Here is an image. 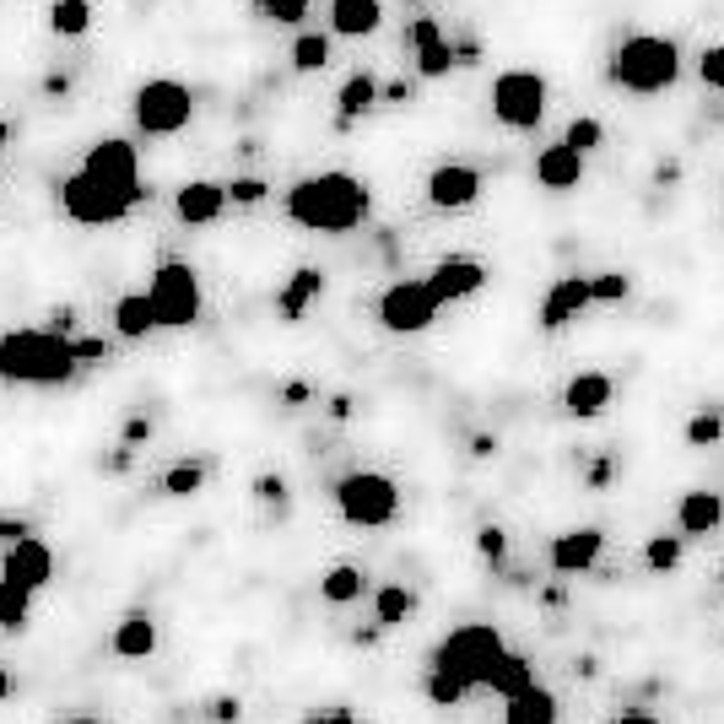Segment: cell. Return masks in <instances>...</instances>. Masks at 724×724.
<instances>
[{
  "label": "cell",
  "mask_w": 724,
  "mask_h": 724,
  "mask_svg": "<svg viewBox=\"0 0 724 724\" xmlns=\"http://www.w3.org/2000/svg\"><path fill=\"white\" fill-rule=\"evenodd\" d=\"M508 649H503V633L492 627V622H465V627H454L443 643L433 649V671H428V698H433L438 709H454L465 692H476V687H487L492 682V665L503 660Z\"/></svg>",
  "instance_id": "cell-1"
},
{
  "label": "cell",
  "mask_w": 724,
  "mask_h": 724,
  "mask_svg": "<svg viewBox=\"0 0 724 724\" xmlns=\"http://www.w3.org/2000/svg\"><path fill=\"white\" fill-rule=\"evenodd\" d=\"M368 206H373V189L346 168L308 173L287 189V217L308 233H352L368 222Z\"/></svg>",
  "instance_id": "cell-2"
},
{
  "label": "cell",
  "mask_w": 724,
  "mask_h": 724,
  "mask_svg": "<svg viewBox=\"0 0 724 724\" xmlns=\"http://www.w3.org/2000/svg\"><path fill=\"white\" fill-rule=\"evenodd\" d=\"M676 76H682V49H676V38H665V33H633V38H622V44L611 49V60H605V82L622 87V93H633V98L671 93Z\"/></svg>",
  "instance_id": "cell-3"
},
{
  "label": "cell",
  "mask_w": 724,
  "mask_h": 724,
  "mask_svg": "<svg viewBox=\"0 0 724 724\" xmlns=\"http://www.w3.org/2000/svg\"><path fill=\"white\" fill-rule=\"evenodd\" d=\"M76 352L60 330H5L0 335V379L5 384H65L76 373Z\"/></svg>",
  "instance_id": "cell-4"
},
{
  "label": "cell",
  "mask_w": 724,
  "mask_h": 724,
  "mask_svg": "<svg viewBox=\"0 0 724 724\" xmlns=\"http://www.w3.org/2000/svg\"><path fill=\"white\" fill-rule=\"evenodd\" d=\"M335 508H341L346 525H357V530H379V525L395 519V508H401V487H395L384 470H352V476L335 481Z\"/></svg>",
  "instance_id": "cell-5"
},
{
  "label": "cell",
  "mask_w": 724,
  "mask_h": 724,
  "mask_svg": "<svg viewBox=\"0 0 724 724\" xmlns=\"http://www.w3.org/2000/svg\"><path fill=\"white\" fill-rule=\"evenodd\" d=\"M131 195H120L114 184H103V179H93L87 168H76L65 184H60V211L76 222V228H114V222H125L131 217Z\"/></svg>",
  "instance_id": "cell-6"
},
{
  "label": "cell",
  "mask_w": 724,
  "mask_h": 724,
  "mask_svg": "<svg viewBox=\"0 0 724 724\" xmlns=\"http://www.w3.org/2000/svg\"><path fill=\"white\" fill-rule=\"evenodd\" d=\"M146 297H151L157 330H189L200 319V277L184 260H162L157 277H151V287H146Z\"/></svg>",
  "instance_id": "cell-7"
},
{
  "label": "cell",
  "mask_w": 724,
  "mask_h": 724,
  "mask_svg": "<svg viewBox=\"0 0 724 724\" xmlns=\"http://www.w3.org/2000/svg\"><path fill=\"white\" fill-rule=\"evenodd\" d=\"M131 103H136V125H142L146 136H179L195 120V93L184 82H173V76L142 82Z\"/></svg>",
  "instance_id": "cell-8"
},
{
  "label": "cell",
  "mask_w": 724,
  "mask_h": 724,
  "mask_svg": "<svg viewBox=\"0 0 724 724\" xmlns=\"http://www.w3.org/2000/svg\"><path fill=\"white\" fill-rule=\"evenodd\" d=\"M492 120L508 131H536L547 120V76L536 71H503L492 82Z\"/></svg>",
  "instance_id": "cell-9"
},
{
  "label": "cell",
  "mask_w": 724,
  "mask_h": 724,
  "mask_svg": "<svg viewBox=\"0 0 724 724\" xmlns=\"http://www.w3.org/2000/svg\"><path fill=\"white\" fill-rule=\"evenodd\" d=\"M438 314H443V303L433 297L428 277H406V282L384 287V297H379V324L390 335H422Z\"/></svg>",
  "instance_id": "cell-10"
},
{
  "label": "cell",
  "mask_w": 724,
  "mask_h": 724,
  "mask_svg": "<svg viewBox=\"0 0 724 724\" xmlns=\"http://www.w3.org/2000/svg\"><path fill=\"white\" fill-rule=\"evenodd\" d=\"M93 179H103V184H114L120 195H131V200H142V157H136V146L120 142V136H109V142L87 146V162H82Z\"/></svg>",
  "instance_id": "cell-11"
},
{
  "label": "cell",
  "mask_w": 724,
  "mask_h": 724,
  "mask_svg": "<svg viewBox=\"0 0 724 724\" xmlns=\"http://www.w3.org/2000/svg\"><path fill=\"white\" fill-rule=\"evenodd\" d=\"M428 200L438 211H465L481 200V173L470 162H438L428 173Z\"/></svg>",
  "instance_id": "cell-12"
},
{
  "label": "cell",
  "mask_w": 724,
  "mask_h": 724,
  "mask_svg": "<svg viewBox=\"0 0 724 724\" xmlns=\"http://www.w3.org/2000/svg\"><path fill=\"white\" fill-rule=\"evenodd\" d=\"M428 287H433L438 303H465V297H476L487 287V266L476 255H449L428 271Z\"/></svg>",
  "instance_id": "cell-13"
},
{
  "label": "cell",
  "mask_w": 724,
  "mask_h": 724,
  "mask_svg": "<svg viewBox=\"0 0 724 724\" xmlns=\"http://www.w3.org/2000/svg\"><path fill=\"white\" fill-rule=\"evenodd\" d=\"M406 38H412V49H417V76H422V82H438V76H449V71L459 65V60H454V44H449L443 27H438V16H412Z\"/></svg>",
  "instance_id": "cell-14"
},
{
  "label": "cell",
  "mask_w": 724,
  "mask_h": 724,
  "mask_svg": "<svg viewBox=\"0 0 724 724\" xmlns=\"http://www.w3.org/2000/svg\"><path fill=\"white\" fill-rule=\"evenodd\" d=\"M600 552H605V536L594 530V525H579V530H563L557 541H552V552H547V563H552V574H589L594 563H600Z\"/></svg>",
  "instance_id": "cell-15"
},
{
  "label": "cell",
  "mask_w": 724,
  "mask_h": 724,
  "mask_svg": "<svg viewBox=\"0 0 724 724\" xmlns=\"http://www.w3.org/2000/svg\"><path fill=\"white\" fill-rule=\"evenodd\" d=\"M0 574L16 584H27L33 594H44V584L54 579V552L38 541V536H27V541H16V547H5V563H0Z\"/></svg>",
  "instance_id": "cell-16"
},
{
  "label": "cell",
  "mask_w": 724,
  "mask_h": 724,
  "mask_svg": "<svg viewBox=\"0 0 724 724\" xmlns=\"http://www.w3.org/2000/svg\"><path fill=\"white\" fill-rule=\"evenodd\" d=\"M616 401V379L611 373H574L568 379V390H563V412L568 417H579V422H594V417H605V406Z\"/></svg>",
  "instance_id": "cell-17"
},
{
  "label": "cell",
  "mask_w": 724,
  "mask_h": 724,
  "mask_svg": "<svg viewBox=\"0 0 724 724\" xmlns=\"http://www.w3.org/2000/svg\"><path fill=\"white\" fill-rule=\"evenodd\" d=\"M536 184L563 195V189H579L584 184V151H574L568 142H552L536 151Z\"/></svg>",
  "instance_id": "cell-18"
},
{
  "label": "cell",
  "mask_w": 724,
  "mask_h": 724,
  "mask_svg": "<svg viewBox=\"0 0 724 724\" xmlns=\"http://www.w3.org/2000/svg\"><path fill=\"white\" fill-rule=\"evenodd\" d=\"M589 303H594V297H589V277H563V282H552V292L541 297V330H568Z\"/></svg>",
  "instance_id": "cell-19"
},
{
  "label": "cell",
  "mask_w": 724,
  "mask_h": 724,
  "mask_svg": "<svg viewBox=\"0 0 724 724\" xmlns=\"http://www.w3.org/2000/svg\"><path fill=\"white\" fill-rule=\"evenodd\" d=\"M173 211H179V222L206 228V222H217V217L228 211V189L211 184V179H189V184L173 195Z\"/></svg>",
  "instance_id": "cell-20"
},
{
  "label": "cell",
  "mask_w": 724,
  "mask_h": 724,
  "mask_svg": "<svg viewBox=\"0 0 724 724\" xmlns=\"http://www.w3.org/2000/svg\"><path fill=\"white\" fill-rule=\"evenodd\" d=\"M720 525H724V498L720 492H709V487L682 492V503H676V530H682V536H714Z\"/></svg>",
  "instance_id": "cell-21"
},
{
  "label": "cell",
  "mask_w": 724,
  "mask_h": 724,
  "mask_svg": "<svg viewBox=\"0 0 724 724\" xmlns=\"http://www.w3.org/2000/svg\"><path fill=\"white\" fill-rule=\"evenodd\" d=\"M384 22V0H330V33L335 38H373Z\"/></svg>",
  "instance_id": "cell-22"
},
{
  "label": "cell",
  "mask_w": 724,
  "mask_h": 724,
  "mask_svg": "<svg viewBox=\"0 0 724 724\" xmlns=\"http://www.w3.org/2000/svg\"><path fill=\"white\" fill-rule=\"evenodd\" d=\"M368 109H379V82H373L368 71H357V76H346L341 93H335V131H352Z\"/></svg>",
  "instance_id": "cell-23"
},
{
  "label": "cell",
  "mask_w": 724,
  "mask_h": 724,
  "mask_svg": "<svg viewBox=\"0 0 724 724\" xmlns=\"http://www.w3.org/2000/svg\"><path fill=\"white\" fill-rule=\"evenodd\" d=\"M151 649H157V622L146 611H131L114 622V654L120 660H146Z\"/></svg>",
  "instance_id": "cell-24"
},
{
  "label": "cell",
  "mask_w": 724,
  "mask_h": 724,
  "mask_svg": "<svg viewBox=\"0 0 724 724\" xmlns=\"http://www.w3.org/2000/svg\"><path fill=\"white\" fill-rule=\"evenodd\" d=\"M324 292V271H314V266H297L292 271V282L277 292V308H282V319H303L308 314V303Z\"/></svg>",
  "instance_id": "cell-25"
},
{
  "label": "cell",
  "mask_w": 724,
  "mask_h": 724,
  "mask_svg": "<svg viewBox=\"0 0 724 724\" xmlns=\"http://www.w3.org/2000/svg\"><path fill=\"white\" fill-rule=\"evenodd\" d=\"M114 330H120L125 341H146V335L157 330V314H151V297H146V292H125V297L114 303Z\"/></svg>",
  "instance_id": "cell-26"
},
{
  "label": "cell",
  "mask_w": 724,
  "mask_h": 724,
  "mask_svg": "<svg viewBox=\"0 0 724 724\" xmlns=\"http://www.w3.org/2000/svg\"><path fill=\"white\" fill-rule=\"evenodd\" d=\"M508 724H557V698L547 687H525L508 698Z\"/></svg>",
  "instance_id": "cell-27"
},
{
  "label": "cell",
  "mask_w": 724,
  "mask_h": 724,
  "mask_svg": "<svg viewBox=\"0 0 724 724\" xmlns=\"http://www.w3.org/2000/svg\"><path fill=\"white\" fill-rule=\"evenodd\" d=\"M33 600H38V594H33L27 584H16V579L0 574V627H5V633H22L27 616H33Z\"/></svg>",
  "instance_id": "cell-28"
},
{
  "label": "cell",
  "mask_w": 724,
  "mask_h": 724,
  "mask_svg": "<svg viewBox=\"0 0 724 724\" xmlns=\"http://www.w3.org/2000/svg\"><path fill=\"white\" fill-rule=\"evenodd\" d=\"M498 698H519L525 687H536V671H530V660L525 654H503L498 665H492V682H487Z\"/></svg>",
  "instance_id": "cell-29"
},
{
  "label": "cell",
  "mask_w": 724,
  "mask_h": 724,
  "mask_svg": "<svg viewBox=\"0 0 724 724\" xmlns=\"http://www.w3.org/2000/svg\"><path fill=\"white\" fill-rule=\"evenodd\" d=\"M363 579H368V574H363L357 563H335V568L319 579V594H324L330 605H352V600L363 594Z\"/></svg>",
  "instance_id": "cell-30"
},
{
  "label": "cell",
  "mask_w": 724,
  "mask_h": 724,
  "mask_svg": "<svg viewBox=\"0 0 724 724\" xmlns=\"http://www.w3.org/2000/svg\"><path fill=\"white\" fill-rule=\"evenodd\" d=\"M206 476H211L206 459H179V465L162 470V492H168V498H195V492L206 487Z\"/></svg>",
  "instance_id": "cell-31"
},
{
  "label": "cell",
  "mask_w": 724,
  "mask_h": 724,
  "mask_svg": "<svg viewBox=\"0 0 724 724\" xmlns=\"http://www.w3.org/2000/svg\"><path fill=\"white\" fill-rule=\"evenodd\" d=\"M412 605H417V594L406 589V584H384L379 594H373V616H379V627L390 633V627H401L406 616H412Z\"/></svg>",
  "instance_id": "cell-32"
},
{
  "label": "cell",
  "mask_w": 724,
  "mask_h": 724,
  "mask_svg": "<svg viewBox=\"0 0 724 724\" xmlns=\"http://www.w3.org/2000/svg\"><path fill=\"white\" fill-rule=\"evenodd\" d=\"M49 27H54L60 38H82V33L93 27V0H54V5H49Z\"/></svg>",
  "instance_id": "cell-33"
},
{
  "label": "cell",
  "mask_w": 724,
  "mask_h": 724,
  "mask_svg": "<svg viewBox=\"0 0 724 724\" xmlns=\"http://www.w3.org/2000/svg\"><path fill=\"white\" fill-rule=\"evenodd\" d=\"M324 65H330V38H324V33H297V38H292V71L314 76V71H324Z\"/></svg>",
  "instance_id": "cell-34"
},
{
  "label": "cell",
  "mask_w": 724,
  "mask_h": 724,
  "mask_svg": "<svg viewBox=\"0 0 724 724\" xmlns=\"http://www.w3.org/2000/svg\"><path fill=\"white\" fill-rule=\"evenodd\" d=\"M682 552H687L682 536H649L643 541V568L649 574H676L682 568Z\"/></svg>",
  "instance_id": "cell-35"
},
{
  "label": "cell",
  "mask_w": 724,
  "mask_h": 724,
  "mask_svg": "<svg viewBox=\"0 0 724 724\" xmlns=\"http://www.w3.org/2000/svg\"><path fill=\"white\" fill-rule=\"evenodd\" d=\"M720 438H724V412L720 406H703V412L687 417V443H692V449H714Z\"/></svg>",
  "instance_id": "cell-36"
},
{
  "label": "cell",
  "mask_w": 724,
  "mask_h": 724,
  "mask_svg": "<svg viewBox=\"0 0 724 724\" xmlns=\"http://www.w3.org/2000/svg\"><path fill=\"white\" fill-rule=\"evenodd\" d=\"M627 292H633V277H622V271H594L589 277V297L594 303H627Z\"/></svg>",
  "instance_id": "cell-37"
},
{
  "label": "cell",
  "mask_w": 724,
  "mask_h": 724,
  "mask_svg": "<svg viewBox=\"0 0 724 724\" xmlns=\"http://www.w3.org/2000/svg\"><path fill=\"white\" fill-rule=\"evenodd\" d=\"M563 142L589 157V151H600V146H605V125H600V120H589V114H579V120L563 131Z\"/></svg>",
  "instance_id": "cell-38"
},
{
  "label": "cell",
  "mask_w": 724,
  "mask_h": 724,
  "mask_svg": "<svg viewBox=\"0 0 724 724\" xmlns=\"http://www.w3.org/2000/svg\"><path fill=\"white\" fill-rule=\"evenodd\" d=\"M228 189V200L233 206H260L266 195H271V184L266 179H255V173H244V179H233V184H222Z\"/></svg>",
  "instance_id": "cell-39"
},
{
  "label": "cell",
  "mask_w": 724,
  "mask_h": 724,
  "mask_svg": "<svg viewBox=\"0 0 724 724\" xmlns=\"http://www.w3.org/2000/svg\"><path fill=\"white\" fill-rule=\"evenodd\" d=\"M698 76H703L709 93H724V44H709V49L698 54Z\"/></svg>",
  "instance_id": "cell-40"
},
{
  "label": "cell",
  "mask_w": 724,
  "mask_h": 724,
  "mask_svg": "<svg viewBox=\"0 0 724 724\" xmlns=\"http://www.w3.org/2000/svg\"><path fill=\"white\" fill-rule=\"evenodd\" d=\"M71 352H76V363H82V368H98V363H109V357H114V346H109L103 335H82V341H71Z\"/></svg>",
  "instance_id": "cell-41"
},
{
  "label": "cell",
  "mask_w": 724,
  "mask_h": 724,
  "mask_svg": "<svg viewBox=\"0 0 724 724\" xmlns=\"http://www.w3.org/2000/svg\"><path fill=\"white\" fill-rule=\"evenodd\" d=\"M476 552H481L487 563H503V552H508V536H503L498 525H481V530H476Z\"/></svg>",
  "instance_id": "cell-42"
},
{
  "label": "cell",
  "mask_w": 724,
  "mask_h": 724,
  "mask_svg": "<svg viewBox=\"0 0 724 724\" xmlns=\"http://www.w3.org/2000/svg\"><path fill=\"white\" fill-rule=\"evenodd\" d=\"M611 476H616V459H611V454H600V459H594V465L584 470L589 492H605V487H611Z\"/></svg>",
  "instance_id": "cell-43"
},
{
  "label": "cell",
  "mask_w": 724,
  "mask_h": 724,
  "mask_svg": "<svg viewBox=\"0 0 724 724\" xmlns=\"http://www.w3.org/2000/svg\"><path fill=\"white\" fill-rule=\"evenodd\" d=\"M255 498L260 503H287V476H255Z\"/></svg>",
  "instance_id": "cell-44"
},
{
  "label": "cell",
  "mask_w": 724,
  "mask_h": 724,
  "mask_svg": "<svg viewBox=\"0 0 724 724\" xmlns=\"http://www.w3.org/2000/svg\"><path fill=\"white\" fill-rule=\"evenodd\" d=\"M151 433H157V428H151V417H131V422H125V449L151 443Z\"/></svg>",
  "instance_id": "cell-45"
},
{
  "label": "cell",
  "mask_w": 724,
  "mask_h": 724,
  "mask_svg": "<svg viewBox=\"0 0 724 724\" xmlns=\"http://www.w3.org/2000/svg\"><path fill=\"white\" fill-rule=\"evenodd\" d=\"M27 536H33V525H27V519H11V514L0 519V547H16V541H27Z\"/></svg>",
  "instance_id": "cell-46"
},
{
  "label": "cell",
  "mask_w": 724,
  "mask_h": 724,
  "mask_svg": "<svg viewBox=\"0 0 724 724\" xmlns=\"http://www.w3.org/2000/svg\"><path fill=\"white\" fill-rule=\"evenodd\" d=\"M211 720H217V724H238V720H244V703H238V698H217V703H211Z\"/></svg>",
  "instance_id": "cell-47"
},
{
  "label": "cell",
  "mask_w": 724,
  "mask_h": 724,
  "mask_svg": "<svg viewBox=\"0 0 724 724\" xmlns=\"http://www.w3.org/2000/svg\"><path fill=\"white\" fill-rule=\"evenodd\" d=\"M314 401V390L303 384V379H292V384H282V406H308Z\"/></svg>",
  "instance_id": "cell-48"
},
{
  "label": "cell",
  "mask_w": 724,
  "mask_h": 724,
  "mask_svg": "<svg viewBox=\"0 0 724 724\" xmlns=\"http://www.w3.org/2000/svg\"><path fill=\"white\" fill-rule=\"evenodd\" d=\"M412 82H390V87H379V103H412Z\"/></svg>",
  "instance_id": "cell-49"
},
{
  "label": "cell",
  "mask_w": 724,
  "mask_h": 724,
  "mask_svg": "<svg viewBox=\"0 0 724 724\" xmlns=\"http://www.w3.org/2000/svg\"><path fill=\"white\" fill-rule=\"evenodd\" d=\"M470 454H476V459H492V454H498V438H492V433H476V438H470Z\"/></svg>",
  "instance_id": "cell-50"
},
{
  "label": "cell",
  "mask_w": 724,
  "mask_h": 724,
  "mask_svg": "<svg viewBox=\"0 0 724 724\" xmlns=\"http://www.w3.org/2000/svg\"><path fill=\"white\" fill-rule=\"evenodd\" d=\"M44 93H49V98H65V93H71V76H60V71L44 76Z\"/></svg>",
  "instance_id": "cell-51"
},
{
  "label": "cell",
  "mask_w": 724,
  "mask_h": 724,
  "mask_svg": "<svg viewBox=\"0 0 724 724\" xmlns=\"http://www.w3.org/2000/svg\"><path fill=\"white\" fill-rule=\"evenodd\" d=\"M131 459H136V449H125V443H120V449L109 454V470L120 476V470H131Z\"/></svg>",
  "instance_id": "cell-52"
},
{
  "label": "cell",
  "mask_w": 724,
  "mask_h": 724,
  "mask_svg": "<svg viewBox=\"0 0 724 724\" xmlns=\"http://www.w3.org/2000/svg\"><path fill=\"white\" fill-rule=\"evenodd\" d=\"M654 179H660V184H676V179H682V162H660Z\"/></svg>",
  "instance_id": "cell-53"
},
{
  "label": "cell",
  "mask_w": 724,
  "mask_h": 724,
  "mask_svg": "<svg viewBox=\"0 0 724 724\" xmlns=\"http://www.w3.org/2000/svg\"><path fill=\"white\" fill-rule=\"evenodd\" d=\"M330 417L346 422V417H352V395H335V401H330Z\"/></svg>",
  "instance_id": "cell-54"
},
{
  "label": "cell",
  "mask_w": 724,
  "mask_h": 724,
  "mask_svg": "<svg viewBox=\"0 0 724 724\" xmlns=\"http://www.w3.org/2000/svg\"><path fill=\"white\" fill-rule=\"evenodd\" d=\"M314 724H357V720H352L346 709H335V714H324V720H314Z\"/></svg>",
  "instance_id": "cell-55"
},
{
  "label": "cell",
  "mask_w": 724,
  "mask_h": 724,
  "mask_svg": "<svg viewBox=\"0 0 724 724\" xmlns=\"http://www.w3.org/2000/svg\"><path fill=\"white\" fill-rule=\"evenodd\" d=\"M11 698V676H5V665H0V703Z\"/></svg>",
  "instance_id": "cell-56"
},
{
  "label": "cell",
  "mask_w": 724,
  "mask_h": 724,
  "mask_svg": "<svg viewBox=\"0 0 724 724\" xmlns=\"http://www.w3.org/2000/svg\"><path fill=\"white\" fill-rule=\"evenodd\" d=\"M616 724H660V720H649V714H627V720H616Z\"/></svg>",
  "instance_id": "cell-57"
},
{
  "label": "cell",
  "mask_w": 724,
  "mask_h": 724,
  "mask_svg": "<svg viewBox=\"0 0 724 724\" xmlns=\"http://www.w3.org/2000/svg\"><path fill=\"white\" fill-rule=\"evenodd\" d=\"M11 142V125H5V120H0V146Z\"/></svg>",
  "instance_id": "cell-58"
},
{
  "label": "cell",
  "mask_w": 724,
  "mask_h": 724,
  "mask_svg": "<svg viewBox=\"0 0 724 724\" xmlns=\"http://www.w3.org/2000/svg\"><path fill=\"white\" fill-rule=\"evenodd\" d=\"M71 724H98V720H71Z\"/></svg>",
  "instance_id": "cell-59"
},
{
  "label": "cell",
  "mask_w": 724,
  "mask_h": 724,
  "mask_svg": "<svg viewBox=\"0 0 724 724\" xmlns=\"http://www.w3.org/2000/svg\"><path fill=\"white\" fill-rule=\"evenodd\" d=\"M720 589H724V574H720Z\"/></svg>",
  "instance_id": "cell-60"
},
{
  "label": "cell",
  "mask_w": 724,
  "mask_h": 724,
  "mask_svg": "<svg viewBox=\"0 0 724 724\" xmlns=\"http://www.w3.org/2000/svg\"><path fill=\"white\" fill-rule=\"evenodd\" d=\"M255 5H260V0H255Z\"/></svg>",
  "instance_id": "cell-61"
}]
</instances>
